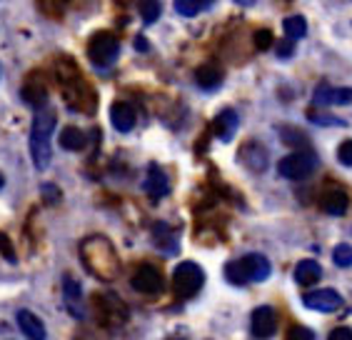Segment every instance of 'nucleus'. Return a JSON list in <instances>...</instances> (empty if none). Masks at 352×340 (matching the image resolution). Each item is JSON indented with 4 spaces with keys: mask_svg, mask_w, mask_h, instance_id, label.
<instances>
[{
    "mask_svg": "<svg viewBox=\"0 0 352 340\" xmlns=\"http://www.w3.org/2000/svg\"><path fill=\"white\" fill-rule=\"evenodd\" d=\"M82 263L93 275H98L100 280H113L118 278V270H120V260L116 255V248L108 243L105 238H88L80 248Z\"/></svg>",
    "mask_w": 352,
    "mask_h": 340,
    "instance_id": "nucleus-1",
    "label": "nucleus"
},
{
    "mask_svg": "<svg viewBox=\"0 0 352 340\" xmlns=\"http://www.w3.org/2000/svg\"><path fill=\"white\" fill-rule=\"evenodd\" d=\"M55 123H58V118H55L53 110L47 108H41L33 118V128H30V158H33V163L38 170H45L50 165V156H53L50 153V133H53Z\"/></svg>",
    "mask_w": 352,
    "mask_h": 340,
    "instance_id": "nucleus-2",
    "label": "nucleus"
},
{
    "mask_svg": "<svg viewBox=\"0 0 352 340\" xmlns=\"http://www.w3.org/2000/svg\"><path fill=\"white\" fill-rule=\"evenodd\" d=\"M270 260L260 255V253H250L240 260H232L225 266V278L235 283V286H245V283H263L270 275Z\"/></svg>",
    "mask_w": 352,
    "mask_h": 340,
    "instance_id": "nucleus-3",
    "label": "nucleus"
},
{
    "mask_svg": "<svg viewBox=\"0 0 352 340\" xmlns=\"http://www.w3.org/2000/svg\"><path fill=\"white\" fill-rule=\"evenodd\" d=\"M205 283V273L203 268L192 263V260H185L173 270V290L180 295V298H192Z\"/></svg>",
    "mask_w": 352,
    "mask_h": 340,
    "instance_id": "nucleus-4",
    "label": "nucleus"
},
{
    "mask_svg": "<svg viewBox=\"0 0 352 340\" xmlns=\"http://www.w3.org/2000/svg\"><path fill=\"white\" fill-rule=\"evenodd\" d=\"M315 168H318V156L312 150L290 153L278 163V173L283 178H287V180H305Z\"/></svg>",
    "mask_w": 352,
    "mask_h": 340,
    "instance_id": "nucleus-5",
    "label": "nucleus"
},
{
    "mask_svg": "<svg viewBox=\"0 0 352 340\" xmlns=\"http://www.w3.org/2000/svg\"><path fill=\"white\" fill-rule=\"evenodd\" d=\"M118 53H120V43H118L116 35L110 33H98L93 41L88 43V55L90 61L98 65V68H108L118 61Z\"/></svg>",
    "mask_w": 352,
    "mask_h": 340,
    "instance_id": "nucleus-6",
    "label": "nucleus"
},
{
    "mask_svg": "<svg viewBox=\"0 0 352 340\" xmlns=\"http://www.w3.org/2000/svg\"><path fill=\"white\" fill-rule=\"evenodd\" d=\"M130 286L135 288L138 293H142V295H157V293L163 290L165 280H163V273L157 270L155 266H140L135 270V275L130 278Z\"/></svg>",
    "mask_w": 352,
    "mask_h": 340,
    "instance_id": "nucleus-7",
    "label": "nucleus"
},
{
    "mask_svg": "<svg viewBox=\"0 0 352 340\" xmlns=\"http://www.w3.org/2000/svg\"><path fill=\"white\" fill-rule=\"evenodd\" d=\"M278 330V313L270 306H260L250 315V333L258 340H267Z\"/></svg>",
    "mask_w": 352,
    "mask_h": 340,
    "instance_id": "nucleus-8",
    "label": "nucleus"
},
{
    "mask_svg": "<svg viewBox=\"0 0 352 340\" xmlns=\"http://www.w3.org/2000/svg\"><path fill=\"white\" fill-rule=\"evenodd\" d=\"M302 303H305V308L318 310V313H332V310H338V308L342 306V298H340L338 290L322 288V290L305 293V295H302Z\"/></svg>",
    "mask_w": 352,
    "mask_h": 340,
    "instance_id": "nucleus-9",
    "label": "nucleus"
},
{
    "mask_svg": "<svg viewBox=\"0 0 352 340\" xmlns=\"http://www.w3.org/2000/svg\"><path fill=\"white\" fill-rule=\"evenodd\" d=\"M63 298H65V308L70 310L73 318H78V320L85 318V303H82L80 283H78L73 275H65V278H63Z\"/></svg>",
    "mask_w": 352,
    "mask_h": 340,
    "instance_id": "nucleus-10",
    "label": "nucleus"
},
{
    "mask_svg": "<svg viewBox=\"0 0 352 340\" xmlns=\"http://www.w3.org/2000/svg\"><path fill=\"white\" fill-rule=\"evenodd\" d=\"M312 103L315 105H347L352 103V88H332L327 83H320Z\"/></svg>",
    "mask_w": 352,
    "mask_h": 340,
    "instance_id": "nucleus-11",
    "label": "nucleus"
},
{
    "mask_svg": "<svg viewBox=\"0 0 352 340\" xmlns=\"http://www.w3.org/2000/svg\"><path fill=\"white\" fill-rule=\"evenodd\" d=\"M320 205H322V211L327 213V215H345L347 213V205H350V198H347V193L342 191V188H327L325 193H322V198H320Z\"/></svg>",
    "mask_w": 352,
    "mask_h": 340,
    "instance_id": "nucleus-12",
    "label": "nucleus"
},
{
    "mask_svg": "<svg viewBox=\"0 0 352 340\" xmlns=\"http://www.w3.org/2000/svg\"><path fill=\"white\" fill-rule=\"evenodd\" d=\"M142 188H145V193H148L153 200H160V198L168 195L170 183H168V176L163 173V168H160V165H150L148 178H145Z\"/></svg>",
    "mask_w": 352,
    "mask_h": 340,
    "instance_id": "nucleus-13",
    "label": "nucleus"
},
{
    "mask_svg": "<svg viewBox=\"0 0 352 340\" xmlns=\"http://www.w3.org/2000/svg\"><path fill=\"white\" fill-rule=\"evenodd\" d=\"M240 163L252 173H263L267 168V153L260 143H245L240 148Z\"/></svg>",
    "mask_w": 352,
    "mask_h": 340,
    "instance_id": "nucleus-14",
    "label": "nucleus"
},
{
    "mask_svg": "<svg viewBox=\"0 0 352 340\" xmlns=\"http://www.w3.org/2000/svg\"><path fill=\"white\" fill-rule=\"evenodd\" d=\"M110 123H113V128L118 133H130L133 125H135V110L133 105L128 103H116L113 108H110Z\"/></svg>",
    "mask_w": 352,
    "mask_h": 340,
    "instance_id": "nucleus-15",
    "label": "nucleus"
},
{
    "mask_svg": "<svg viewBox=\"0 0 352 340\" xmlns=\"http://www.w3.org/2000/svg\"><path fill=\"white\" fill-rule=\"evenodd\" d=\"M15 320H18V328H21L30 340H45V326H43V320L35 313H30V310H18Z\"/></svg>",
    "mask_w": 352,
    "mask_h": 340,
    "instance_id": "nucleus-16",
    "label": "nucleus"
},
{
    "mask_svg": "<svg viewBox=\"0 0 352 340\" xmlns=\"http://www.w3.org/2000/svg\"><path fill=\"white\" fill-rule=\"evenodd\" d=\"M322 278V268H320V263H315V260H300L298 266H295V283L302 288H312L318 280Z\"/></svg>",
    "mask_w": 352,
    "mask_h": 340,
    "instance_id": "nucleus-17",
    "label": "nucleus"
},
{
    "mask_svg": "<svg viewBox=\"0 0 352 340\" xmlns=\"http://www.w3.org/2000/svg\"><path fill=\"white\" fill-rule=\"evenodd\" d=\"M215 133H217V138L220 140H232V136H235V130H237V125H240V120H237V113L235 110H223L220 116L215 118Z\"/></svg>",
    "mask_w": 352,
    "mask_h": 340,
    "instance_id": "nucleus-18",
    "label": "nucleus"
},
{
    "mask_svg": "<svg viewBox=\"0 0 352 340\" xmlns=\"http://www.w3.org/2000/svg\"><path fill=\"white\" fill-rule=\"evenodd\" d=\"M153 243L160 248L163 253H175L177 251V240L173 235V228L168 223H155L153 225Z\"/></svg>",
    "mask_w": 352,
    "mask_h": 340,
    "instance_id": "nucleus-19",
    "label": "nucleus"
},
{
    "mask_svg": "<svg viewBox=\"0 0 352 340\" xmlns=\"http://www.w3.org/2000/svg\"><path fill=\"white\" fill-rule=\"evenodd\" d=\"M195 83L205 90L217 88V85L223 83V70L217 68V65H200V68L195 70Z\"/></svg>",
    "mask_w": 352,
    "mask_h": 340,
    "instance_id": "nucleus-20",
    "label": "nucleus"
},
{
    "mask_svg": "<svg viewBox=\"0 0 352 340\" xmlns=\"http://www.w3.org/2000/svg\"><path fill=\"white\" fill-rule=\"evenodd\" d=\"M85 145H88V138H85V133H82L80 128H73V125H68V128L60 133V148L82 150Z\"/></svg>",
    "mask_w": 352,
    "mask_h": 340,
    "instance_id": "nucleus-21",
    "label": "nucleus"
},
{
    "mask_svg": "<svg viewBox=\"0 0 352 340\" xmlns=\"http://www.w3.org/2000/svg\"><path fill=\"white\" fill-rule=\"evenodd\" d=\"M283 28H285V38L295 43V41H300V38H305L307 21L302 18V15H290V18H285Z\"/></svg>",
    "mask_w": 352,
    "mask_h": 340,
    "instance_id": "nucleus-22",
    "label": "nucleus"
},
{
    "mask_svg": "<svg viewBox=\"0 0 352 340\" xmlns=\"http://www.w3.org/2000/svg\"><path fill=\"white\" fill-rule=\"evenodd\" d=\"M212 3L210 0H177L175 3V10L185 18H192V15H200L205 10H210Z\"/></svg>",
    "mask_w": 352,
    "mask_h": 340,
    "instance_id": "nucleus-23",
    "label": "nucleus"
},
{
    "mask_svg": "<svg viewBox=\"0 0 352 340\" xmlns=\"http://www.w3.org/2000/svg\"><path fill=\"white\" fill-rule=\"evenodd\" d=\"M280 138H283V143L290 145V148H307V145H310L305 133L300 128H290V125H280Z\"/></svg>",
    "mask_w": 352,
    "mask_h": 340,
    "instance_id": "nucleus-24",
    "label": "nucleus"
},
{
    "mask_svg": "<svg viewBox=\"0 0 352 340\" xmlns=\"http://www.w3.org/2000/svg\"><path fill=\"white\" fill-rule=\"evenodd\" d=\"M138 10H140L142 23H145V25H153V23L160 18V10H163V8H160V3H140Z\"/></svg>",
    "mask_w": 352,
    "mask_h": 340,
    "instance_id": "nucleus-25",
    "label": "nucleus"
},
{
    "mask_svg": "<svg viewBox=\"0 0 352 340\" xmlns=\"http://www.w3.org/2000/svg\"><path fill=\"white\" fill-rule=\"evenodd\" d=\"M332 260H335L340 268H350L352 266V245H347V243L335 245V251H332Z\"/></svg>",
    "mask_w": 352,
    "mask_h": 340,
    "instance_id": "nucleus-26",
    "label": "nucleus"
},
{
    "mask_svg": "<svg viewBox=\"0 0 352 340\" xmlns=\"http://www.w3.org/2000/svg\"><path fill=\"white\" fill-rule=\"evenodd\" d=\"M307 118H310L312 123H318V125H345V120H340V118L335 116H320V113H307Z\"/></svg>",
    "mask_w": 352,
    "mask_h": 340,
    "instance_id": "nucleus-27",
    "label": "nucleus"
},
{
    "mask_svg": "<svg viewBox=\"0 0 352 340\" xmlns=\"http://www.w3.org/2000/svg\"><path fill=\"white\" fill-rule=\"evenodd\" d=\"M338 160L347 168H352V140H345V143L338 148Z\"/></svg>",
    "mask_w": 352,
    "mask_h": 340,
    "instance_id": "nucleus-28",
    "label": "nucleus"
},
{
    "mask_svg": "<svg viewBox=\"0 0 352 340\" xmlns=\"http://www.w3.org/2000/svg\"><path fill=\"white\" fill-rule=\"evenodd\" d=\"M287 340H315V335H312V330H307L302 326H292L290 333H287Z\"/></svg>",
    "mask_w": 352,
    "mask_h": 340,
    "instance_id": "nucleus-29",
    "label": "nucleus"
},
{
    "mask_svg": "<svg viewBox=\"0 0 352 340\" xmlns=\"http://www.w3.org/2000/svg\"><path fill=\"white\" fill-rule=\"evenodd\" d=\"M0 253H3V258H6V260H10V263H15L13 245H10V240H8L6 233H0Z\"/></svg>",
    "mask_w": 352,
    "mask_h": 340,
    "instance_id": "nucleus-30",
    "label": "nucleus"
},
{
    "mask_svg": "<svg viewBox=\"0 0 352 340\" xmlns=\"http://www.w3.org/2000/svg\"><path fill=\"white\" fill-rule=\"evenodd\" d=\"M43 198H45V203H58V200H60L58 185H50V183L43 185Z\"/></svg>",
    "mask_w": 352,
    "mask_h": 340,
    "instance_id": "nucleus-31",
    "label": "nucleus"
},
{
    "mask_svg": "<svg viewBox=\"0 0 352 340\" xmlns=\"http://www.w3.org/2000/svg\"><path fill=\"white\" fill-rule=\"evenodd\" d=\"M255 45H258L260 50L270 48V45H272V33H270V30H258V33H255Z\"/></svg>",
    "mask_w": 352,
    "mask_h": 340,
    "instance_id": "nucleus-32",
    "label": "nucleus"
},
{
    "mask_svg": "<svg viewBox=\"0 0 352 340\" xmlns=\"http://www.w3.org/2000/svg\"><path fill=\"white\" fill-rule=\"evenodd\" d=\"M278 55H280V58H290V55H295V43L287 41V38H285V41H280L278 43Z\"/></svg>",
    "mask_w": 352,
    "mask_h": 340,
    "instance_id": "nucleus-33",
    "label": "nucleus"
},
{
    "mask_svg": "<svg viewBox=\"0 0 352 340\" xmlns=\"http://www.w3.org/2000/svg\"><path fill=\"white\" fill-rule=\"evenodd\" d=\"M327 340H352V330L350 328H335Z\"/></svg>",
    "mask_w": 352,
    "mask_h": 340,
    "instance_id": "nucleus-34",
    "label": "nucleus"
},
{
    "mask_svg": "<svg viewBox=\"0 0 352 340\" xmlns=\"http://www.w3.org/2000/svg\"><path fill=\"white\" fill-rule=\"evenodd\" d=\"M3 185H6V178H3V173H0V188H3Z\"/></svg>",
    "mask_w": 352,
    "mask_h": 340,
    "instance_id": "nucleus-35",
    "label": "nucleus"
},
{
    "mask_svg": "<svg viewBox=\"0 0 352 340\" xmlns=\"http://www.w3.org/2000/svg\"><path fill=\"white\" fill-rule=\"evenodd\" d=\"M170 340H183V338H170Z\"/></svg>",
    "mask_w": 352,
    "mask_h": 340,
    "instance_id": "nucleus-36",
    "label": "nucleus"
}]
</instances>
